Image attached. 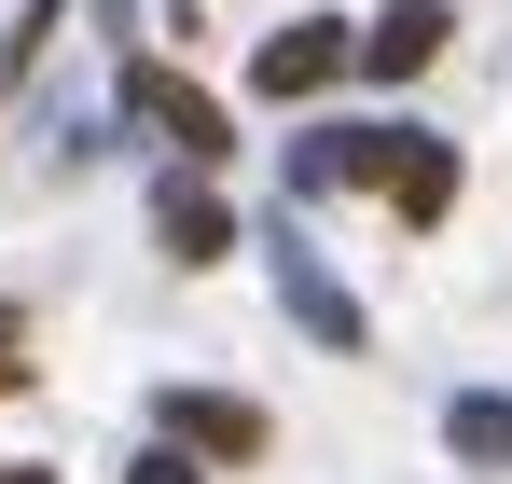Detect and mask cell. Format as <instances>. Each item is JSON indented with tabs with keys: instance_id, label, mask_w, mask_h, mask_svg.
Instances as JSON below:
<instances>
[{
	"instance_id": "obj_1",
	"label": "cell",
	"mask_w": 512,
	"mask_h": 484,
	"mask_svg": "<svg viewBox=\"0 0 512 484\" xmlns=\"http://www.w3.org/2000/svg\"><path fill=\"white\" fill-rule=\"evenodd\" d=\"M291 180H305V194L360 180V194H388L402 222H443V208H457V153H443L429 125H333V139L291 153Z\"/></svg>"
},
{
	"instance_id": "obj_2",
	"label": "cell",
	"mask_w": 512,
	"mask_h": 484,
	"mask_svg": "<svg viewBox=\"0 0 512 484\" xmlns=\"http://www.w3.org/2000/svg\"><path fill=\"white\" fill-rule=\"evenodd\" d=\"M346 56H360V42H346V14H291V28L250 56V83H263V97H319Z\"/></svg>"
},
{
	"instance_id": "obj_3",
	"label": "cell",
	"mask_w": 512,
	"mask_h": 484,
	"mask_svg": "<svg viewBox=\"0 0 512 484\" xmlns=\"http://www.w3.org/2000/svg\"><path fill=\"white\" fill-rule=\"evenodd\" d=\"M153 415H167L180 457H222V471H250V457H263V415H250V402H222V388H167Z\"/></svg>"
},
{
	"instance_id": "obj_4",
	"label": "cell",
	"mask_w": 512,
	"mask_h": 484,
	"mask_svg": "<svg viewBox=\"0 0 512 484\" xmlns=\"http://www.w3.org/2000/svg\"><path fill=\"white\" fill-rule=\"evenodd\" d=\"M443 28H457V14H443V0H388V14H374V28H360V70H388V83H416L429 56H443Z\"/></svg>"
},
{
	"instance_id": "obj_5",
	"label": "cell",
	"mask_w": 512,
	"mask_h": 484,
	"mask_svg": "<svg viewBox=\"0 0 512 484\" xmlns=\"http://www.w3.org/2000/svg\"><path fill=\"white\" fill-rule=\"evenodd\" d=\"M125 97H139V125H167V139H180V153H194V166L222 153V111H208L194 83H167V70H139V83H125Z\"/></svg>"
},
{
	"instance_id": "obj_6",
	"label": "cell",
	"mask_w": 512,
	"mask_h": 484,
	"mask_svg": "<svg viewBox=\"0 0 512 484\" xmlns=\"http://www.w3.org/2000/svg\"><path fill=\"white\" fill-rule=\"evenodd\" d=\"M277 291H291V319L319 332V346H360V305H346V291L319 277V263H305V249H277Z\"/></svg>"
},
{
	"instance_id": "obj_7",
	"label": "cell",
	"mask_w": 512,
	"mask_h": 484,
	"mask_svg": "<svg viewBox=\"0 0 512 484\" xmlns=\"http://www.w3.org/2000/svg\"><path fill=\"white\" fill-rule=\"evenodd\" d=\"M153 222H167L180 263H222V208H208V194H180V180H167V208H153Z\"/></svg>"
},
{
	"instance_id": "obj_8",
	"label": "cell",
	"mask_w": 512,
	"mask_h": 484,
	"mask_svg": "<svg viewBox=\"0 0 512 484\" xmlns=\"http://www.w3.org/2000/svg\"><path fill=\"white\" fill-rule=\"evenodd\" d=\"M457 457H512V402H457Z\"/></svg>"
},
{
	"instance_id": "obj_9",
	"label": "cell",
	"mask_w": 512,
	"mask_h": 484,
	"mask_svg": "<svg viewBox=\"0 0 512 484\" xmlns=\"http://www.w3.org/2000/svg\"><path fill=\"white\" fill-rule=\"evenodd\" d=\"M14 388H28V319L0 305V402H14Z\"/></svg>"
},
{
	"instance_id": "obj_10",
	"label": "cell",
	"mask_w": 512,
	"mask_h": 484,
	"mask_svg": "<svg viewBox=\"0 0 512 484\" xmlns=\"http://www.w3.org/2000/svg\"><path fill=\"white\" fill-rule=\"evenodd\" d=\"M139 484H194V471H180V443H167V457H139Z\"/></svg>"
},
{
	"instance_id": "obj_11",
	"label": "cell",
	"mask_w": 512,
	"mask_h": 484,
	"mask_svg": "<svg viewBox=\"0 0 512 484\" xmlns=\"http://www.w3.org/2000/svg\"><path fill=\"white\" fill-rule=\"evenodd\" d=\"M0 484H56V471H28V457H0Z\"/></svg>"
}]
</instances>
